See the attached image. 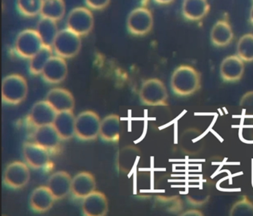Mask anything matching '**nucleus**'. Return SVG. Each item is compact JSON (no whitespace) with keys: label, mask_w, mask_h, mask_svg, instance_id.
<instances>
[{"label":"nucleus","mask_w":253,"mask_h":216,"mask_svg":"<svg viewBox=\"0 0 253 216\" xmlns=\"http://www.w3.org/2000/svg\"><path fill=\"white\" fill-rule=\"evenodd\" d=\"M68 74L67 63L60 56H52L42 71V77L45 82L57 84L66 79Z\"/></svg>","instance_id":"obj_11"},{"label":"nucleus","mask_w":253,"mask_h":216,"mask_svg":"<svg viewBox=\"0 0 253 216\" xmlns=\"http://www.w3.org/2000/svg\"><path fill=\"white\" fill-rule=\"evenodd\" d=\"M140 98L146 106H168L167 87L158 78H151L143 82L140 90Z\"/></svg>","instance_id":"obj_3"},{"label":"nucleus","mask_w":253,"mask_h":216,"mask_svg":"<svg viewBox=\"0 0 253 216\" xmlns=\"http://www.w3.org/2000/svg\"><path fill=\"white\" fill-rule=\"evenodd\" d=\"M53 125L62 140H69L76 134V118L72 111L58 112Z\"/></svg>","instance_id":"obj_20"},{"label":"nucleus","mask_w":253,"mask_h":216,"mask_svg":"<svg viewBox=\"0 0 253 216\" xmlns=\"http://www.w3.org/2000/svg\"><path fill=\"white\" fill-rule=\"evenodd\" d=\"M66 3L64 0H43L41 16L59 21L66 14Z\"/></svg>","instance_id":"obj_26"},{"label":"nucleus","mask_w":253,"mask_h":216,"mask_svg":"<svg viewBox=\"0 0 253 216\" xmlns=\"http://www.w3.org/2000/svg\"><path fill=\"white\" fill-rule=\"evenodd\" d=\"M45 100L58 112L73 111L75 100L69 90L63 88H54L50 90Z\"/></svg>","instance_id":"obj_16"},{"label":"nucleus","mask_w":253,"mask_h":216,"mask_svg":"<svg viewBox=\"0 0 253 216\" xmlns=\"http://www.w3.org/2000/svg\"><path fill=\"white\" fill-rule=\"evenodd\" d=\"M94 19L92 13L85 7L73 8L68 14L66 26L80 36H85L92 31Z\"/></svg>","instance_id":"obj_7"},{"label":"nucleus","mask_w":253,"mask_h":216,"mask_svg":"<svg viewBox=\"0 0 253 216\" xmlns=\"http://www.w3.org/2000/svg\"><path fill=\"white\" fill-rule=\"evenodd\" d=\"M57 111L46 100L35 103L29 114V121L34 127L52 125L57 116Z\"/></svg>","instance_id":"obj_10"},{"label":"nucleus","mask_w":253,"mask_h":216,"mask_svg":"<svg viewBox=\"0 0 253 216\" xmlns=\"http://www.w3.org/2000/svg\"><path fill=\"white\" fill-rule=\"evenodd\" d=\"M139 156L140 151L138 148L134 146H128L123 148L118 152L117 159L118 170L123 173H129L134 168Z\"/></svg>","instance_id":"obj_24"},{"label":"nucleus","mask_w":253,"mask_h":216,"mask_svg":"<svg viewBox=\"0 0 253 216\" xmlns=\"http://www.w3.org/2000/svg\"><path fill=\"white\" fill-rule=\"evenodd\" d=\"M237 55L247 63L253 62V34H246L238 40Z\"/></svg>","instance_id":"obj_28"},{"label":"nucleus","mask_w":253,"mask_h":216,"mask_svg":"<svg viewBox=\"0 0 253 216\" xmlns=\"http://www.w3.org/2000/svg\"><path fill=\"white\" fill-rule=\"evenodd\" d=\"M72 178L64 171L54 173L50 176L47 183L56 200L63 199L72 192Z\"/></svg>","instance_id":"obj_15"},{"label":"nucleus","mask_w":253,"mask_h":216,"mask_svg":"<svg viewBox=\"0 0 253 216\" xmlns=\"http://www.w3.org/2000/svg\"><path fill=\"white\" fill-rule=\"evenodd\" d=\"M121 133V118L117 115H110L103 118L100 125V136L106 142L119 140Z\"/></svg>","instance_id":"obj_23"},{"label":"nucleus","mask_w":253,"mask_h":216,"mask_svg":"<svg viewBox=\"0 0 253 216\" xmlns=\"http://www.w3.org/2000/svg\"><path fill=\"white\" fill-rule=\"evenodd\" d=\"M234 34L230 24L225 20L214 23L210 32L211 43L216 47H225L233 40Z\"/></svg>","instance_id":"obj_22"},{"label":"nucleus","mask_w":253,"mask_h":216,"mask_svg":"<svg viewBox=\"0 0 253 216\" xmlns=\"http://www.w3.org/2000/svg\"><path fill=\"white\" fill-rule=\"evenodd\" d=\"M153 24L152 12L144 7L134 8L127 17V29L130 33L136 36H143L150 32Z\"/></svg>","instance_id":"obj_8"},{"label":"nucleus","mask_w":253,"mask_h":216,"mask_svg":"<svg viewBox=\"0 0 253 216\" xmlns=\"http://www.w3.org/2000/svg\"><path fill=\"white\" fill-rule=\"evenodd\" d=\"M43 45L42 39L37 30L25 29L17 35L14 48L20 57L30 60Z\"/></svg>","instance_id":"obj_5"},{"label":"nucleus","mask_w":253,"mask_h":216,"mask_svg":"<svg viewBox=\"0 0 253 216\" xmlns=\"http://www.w3.org/2000/svg\"><path fill=\"white\" fill-rule=\"evenodd\" d=\"M111 0H85L88 8L94 10H102L109 5Z\"/></svg>","instance_id":"obj_32"},{"label":"nucleus","mask_w":253,"mask_h":216,"mask_svg":"<svg viewBox=\"0 0 253 216\" xmlns=\"http://www.w3.org/2000/svg\"><path fill=\"white\" fill-rule=\"evenodd\" d=\"M82 209L85 216H106L109 210L107 198L103 192L94 191L84 198Z\"/></svg>","instance_id":"obj_14"},{"label":"nucleus","mask_w":253,"mask_h":216,"mask_svg":"<svg viewBox=\"0 0 253 216\" xmlns=\"http://www.w3.org/2000/svg\"><path fill=\"white\" fill-rule=\"evenodd\" d=\"M95 189V178L88 172H81L72 178V193L76 198L84 199Z\"/></svg>","instance_id":"obj_18"},{"label":"nucleus","mask_w":253,"mask_h":216,"mask_svg":"<svg viewBox=\"0 0 253 216\" xmlns=\"http://www.w3.org/2000/svg\"><path fill=\"white\" fill-rule=\"evenodd\" d=\"M55 198L47 186L36 188L30 197V206L37 213L48 211L54 205Z\"/></svg>","instance_id":"obj_19"},{"label":"nucleus","mask_w":253,"mask_h":216,"mask_svg":"<svg viewBox=\"0 0 253 216\" xmlns=\"http://www.w3.org/2000/svg\"><path fill=\"white\" fill-rule=\"evenodd\" d=\"M31 178L30 170L25 163L14 161L7 166L4 173V183L11 189H21Z\"/></svg>","instance_id":"obj_9"},{"label":"nucleus","mask_w":253,"mask_h":216,"mask_svg":"<svg viewBox=\"0 0 253 216\" xmlns=\"http://www.w3.org/2000/svg\"><path fill=\"white\" fill-rule=\"evenodd\" d=\"M230 216H253V203L248 197L244 196L232 205Z\"/></svg>","instance_id":"obj_30"},{"label":"nucleus","mask_w":253,"mask_h":216,"mask_svg":"<svg viewBox=\"0 0 253 216\" xmlns=\"http://www.w3.org/2000/svg\"><path fill=\"white\" fill-rule=\"evenodd\" d=\"M245 66L244 61L238 55H230L222 60L220 66V75L222 80L226 83L239 81L244 75Z\"/></svg>","instance_id":"obj_12"},{"label":"nucleus","mask_w":253,"mask_h":216,"mask_svg":"<svg viewBox=\"0 0 253 216\" xmlns=\"http://www.w3.org/2000/svg\"><path fill=\"white\" fill-rule=\"evenodd\" d=\"M181 216H204V214H203L201 211H199V210H193V209H192V210H188V211L185 212L183 214H181Z\"/></svg>","instance_id":"obj_33"},{"label":"nucleus","mask_w":253,"mask_h":216,"mask_svg":"<svg viewBox=\"0 0 253 216\" xmlns=\"http://www.w3.org/2000/svg\"><path fill=\"white\" fill-rule=\"evenodd\" d=\"M81 46V37L66 28L59 31L53 43L52 48L57 55L66 59L78 55Z\"/></svg>","instance_id":"obj_4"},{"label":"nucleus","mask_w":253,"mask_h":216,"mask_svg":"<svg viewBox=\"0 0 253 216\" xmlns=\"http://www.w3.org/2000/svg\"><path fill=\"white\" fill-rule=\"evenodd\" d=\"M43 0H17V7L20 14L33 17L41 14Z\"/></svg>","instance_id":"obj_29"},{"label":"nucleus","mask_w":253,"mask_h":216,"mask_svg":"<svg viewBox=\"0 0 253 216\" xmlns=\"http://www.w3.org/2000/svg\"><path fill=\"white\" fill-rule=\"evenodd\" d=\"M210 11L207 0H183L182 14L186 20L199 21L207 16Z\"/></svg>","instance_id":"obj_21"},{"label":"nucleus","mask_w":253,"mask_h":216,"mask_svg":"<svg viewBox=\"0 0 253 216\" xmlns=\"http://www.w3.org/2000/svg\"><path fill=\"white\" fill-rule=\"evenodd\" d=\"M101 121L93 111H84L76 118V134L82 140H91L100 135Z\"/></svg>","instance_id":"obj_6"},{"label":"nucleus","mask_w":253,"mask_h":216,"mask_svg":"<svg viewBox=\"0 0 253 216\" xmlns=\"http://www.w3.org/2000/svg\"><path fill=\"white\" fill-rule=\"evenodd\" d=\"M157 3L161 4V5H167V4L171 3L174 0H154Z\"/></svg>","instance_id":"obj_34"},{"label":"nucleus","mask_w":253,"mask_h":216,"mask_svg":"<svg viewBox=\"0 0 253 216\" xmlns=\"http://www.w3.org/2000/svg\"><path fill=\"white\" fill-rule=\"evenodd\" d=\"M170 84L176 95L187 97L195 94L201 88V75L192 66L181 65L173 72Z\"/></svg>","instance_id":"obj_1"},{"label":"nucleus","mask_w":253,"mask_h":216,"mask_svg":"<svg viewBox=\"0 0 253 216\" xmlns=\"http://www.w3.org/2000/svg\"><path fill=\"white\" fill-rule=\"evenodd\" d=\"M34 142L45 148L48 151H53L60 146L62 140L54 125L38 127L33 135Z\"/></svg>","instance_id":"obj_17"},{"label":"nucleus","mask_w":253,"mask_h":216,"mask_svg":"<svg viewBox=\"0 0 253 216\" xmlns=\"http://www.w3.org/2000/svg\"><path fill=\"white\" fill-rule=\"evenodd\" d=\"M36 30L41 36L44 45L52 47L59 32L57 21L42 17L38 22Z\"/></svg>","instance_id":"obj_25"},{"label":"nucleus","mask_w":253,"mask_h":216,"mask_svg":"<svg viewBox=\"0 0 253 216\" xmlns=\"http://www.w3.org/2000/svg\"><path fill=\"white\" fill-rule=\"evenodd\" d=\"M23 155L28 165L35 170L44 168L49 162L48 149L35 142H26L24 143Z\"/></svg>","instance_id":"obj_13"},{"label":"nucleus","mask_w":253,"mask_h":216,"mask_svg":"<svg viewBox=\"0 0 253 216\" xmlns=\"http://www.w3.org/2000/svg\"><path fill=\"white\" fill-rule=\"evenodd\" d=\"M240 107L248 117L253 118V91L245 93L240 100Z\"/></svg>","instance_id":"obj_31"},{"label":"nucleus","mask_w":253,"mask_h":216,"mask_svg":"<svg viewBox=\"0 0 253 216\" xmlns=\"http://www.w3.org/2000/svg\"><path fill=\"white\" fill-rule=\"evenodd\" d=\"M250 20L253 24V5L252 6L251 9L250 11Z\"/></svg>","instance_id":"obj_35"},{"label":"nucleus","mask_w":253,"mask_h":216,"mask_svg":"<svg viewBox=\"0 0 253 216\" xmlns=\"http://www.w3.org/2000/svg\"><path fill=\"white\" fill-rule=\"evenodd\" d=\"M29 86L24 77L17 74L8 75L2 80V98L4 103L17 105L26 98Z\"/></svg>","instance_id":"obj_2"},{"label":"nucleus","mask_w":253,"mask_h":216,"mask_svg":"<svg viewBox=\"0 0 253 216\" xmlns=\"http://www.w3.org/2000/svg\"><path fill=\"white\" fill-rule=\"evenodd\" d=\"M52 47L43 45L42 48L30 59L29 71L34 75L42 74L44 68L46 66L48 60L53 55Z\"/></svg>","instance_id":"obj_27"}]
</instances>
